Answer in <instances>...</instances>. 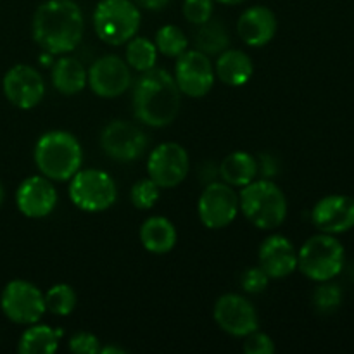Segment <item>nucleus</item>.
I'll return each instance as SVG.
<instances>
[{
  "label": "nucleus",
  "instance_id": "1",
  "mask_svg": "<svg viewBox=\"0 0 354 354\" xmlns=\"http://www.w3.org/2000/svg\"><path fill=\"white\" fill-rule=\"evenodd\" d=\"M85 30L83 12L75 0H47L33 14L31 33L38 47L52 55L73 52Z\"/></svg>",
  "mask_w": 354,
  "mask_h": 354
},
{
  "label": "nucleus",
  "instance_id": "2",
  "mask_svg": "<svg viewBox=\"0 0 354 354\" xmlns=\"http://www.w3.org/2000/svg\"><path fill=\"white\" fill-rule=\"evenodd\" d=\"M180 92L175 76L166 69L144 71L133 85V114L140 123L152 128L168 127L180 111Z\"/></svg>",
  "mask_w": 354,
  "mask_h": 354
},
{
  "label": "nucleus",
  "instance_id": "3",
  "mask_svg": "<svg viewBox=\"0 0 354 354\" xmlns=\"http://www.w3.org/2000/svg\"><path fill=\"white\" fill-rule=\"evenodd\" d=\"M82 144L73 133L52 130L41 135L35 145V165L52 182L71 180L82 169Z\"/></svg>",
  "mask_w": 354,
  "mask_h": 354
},
{
  "label": "nucleus",
  "instance_id": "4",
  "mask_svg": "<svg viewBox=\"0 0 354 354\" xmlns=\"http://www.w3.org/2000/svg\"><path fill=\"white\" fill-rule=\"evenodd\" d=\"M239 209L259 230H273L286 221L287 197L270 178L252 180L239 194Z\"/></svg>",
  "mask_w": 354,
  "mask_h": 354
},
{
  "label": "nucleus",
  "instance_id": "5",
  "mask_svg": "<svg viewBox=\"0 0 354 354\" xmlns=\"http://www.w3.org/2000/svg\"><path fill=\"white\" fill-rule=\"evenodd\" d=\"M346 251L335 235H313L297 252V268L313 282H328L335 279L344 268Z\"/></svg>",
  "mask_w": 354,
  "mask_h": 354
},
{
  "label": "nucleus",
  "instance_id": "6",
  "mask_svg": "<svg viewBox=\"0 0 354 354\" xmlns=\"http://www.w3.org/2000/svg\"><path fill=\"white\" fill-rule=\"evenodd\" d=\"M142 14L133 0H100L93 10V28L104 44L123 45L137 35Z\"/></svg>",
  "mask_w": 354,
  "mask_h": 354
},
{
  "label": "nucleus",
  "instance_id": "7",
  "mask_svg": "<svg viewBox=\"0 0 354 354\" xmlns=\"http://www.w3.org/2000/svg\"><path fill=\"white\" fill-rule=\"evenodd\" d=\"M69 199L85 213H100L116 203V182L102 169H80L69 180Z\"/></svg>",
  "mask_w": 354,
  "mask_h": 354
},
{
  "label": "nucleus",
  "instance_id": "8",
  "mask_svg": "<svg viewBox=\"0 0 354 354\" xmlns=\"http://www.w3.org/2000/svg\"><path fill=\"white\" fill-rule=\"evenodd\" d=\"M0 308L10 322L31 325L40 322L45 310V296L35 283L28 280H10L0 296Z\"/></svg>",
  "mask_w": 354,
  "mask_h": 354
},
{
  "label": "nucleus",
  "instance_id": "9",
  "mask_svg": "<svg viewBox=\"0 0 354 354\" xmlns=\"http://www.w3.org/2000/svg\"><path fill=\"white\" fill-rule=\"evenodd\" d=\"M197 213L209 230H221L235 220L239 213V196L225 182H211L203 190L197 203Z\"/></svg>",
  "mask_w": 354,
  "mask_h": 354
},
{
  "label": "nucleus",
  "instance_id": "10",
  "mask_svg": "<svg viewBox=\"0 0 354 354\" xmlns=\"http://www.w3.org/2000/svg\"><path fill=\"white\" fill-rule=\"evenodd\" d=\"M147 144L149 138L144 130L130 121H111L100 133V147L118 162H131L142 158Z\"/></svg>",
  "mask_w": 354,
  "mask_h": 354
},
{
  "label": "nucleus",
  "instance_id": "11",
  "mask_svg": "<svg viewBox=\"0 0 354 354\" xmlns=\"http://www.w3.org/2000/svg\"><path fill=\"white\" fill-rule=\"evenodd\" d=\"M214 80L216 73L213 62L209 61V55L196 48V50H185L176 57L175 82L180 92L185 95L194 99L207 95L213 88Z\"/></svg>",
  "mask_w": 354,
  "mask_h": 354
},
{
  "label": "nucleus",
  "instance_id": "12",
  "mask_svg": "<svg viewBox=\"0 0 354 354\" xmlns=\"http://www.w3.org/2000/svg\"><path fill=\"white\" fill-rule=\"evenodd\" d=\"M190 159L185 149L176 142H165L152 149L149 154V176L161 189H173L180 185L189 175Z\"/></svg>",
  "mask_w": 354,
  "mask_h": 354
},
{
  "label": "nucleus",
  "instance_id": "13",
  "mask_svg": "<svg viewBox=\"0 0 354 354\" xmlns=\"http://www.w3.org/2000/svg\"><path fill=\"white\" fill-rule=\"evenodd\" d=\"M3 95L17 109H33L45 95V82L38 69L28 64H16L6 73L2 82Z\"/></svg>",
  "mask_w": 354,
  "mask_h": 354
},
{
  "label": "nucleus",
  "instance_id": "14",
  "mask_svg": "<svg viewBox=\"0 0 354 354\" xmlns=\"http://www.w3.org/2000/svg\"><path fill=\"white\" fill-rule=\"evenodd\" d=\"M86 82L95 95L114 99V97L123 95L130 88V66L118 55H104L90 66L86 71Z\"/></svg>",
  "mask_w": 354,
  "mask_h": 354
},
{
  "label": "nucleus",
  "instance_id": "15",
  "mask_svg": "<svg viewBox=\"0 0 354 354\" xmlns=\"http://www.w3.org/2000/svg\"><path fill=\"white\" fill-rule=\"evenodd\" d=\"M214 322L218 327L234 337H245L258 330L259 320L251 301L239 294H225L214 304Z\"/></svg>",
  "mask_w": 354,
  "mask_h": 354
},
{
  "label": "nucleus",
  "instance_id": "16",
  "mask_svg": "<svg viewBox=\"0 0 354 354\" xmlns=\"http://www.w3.org/2000/svg\"><path fill=\"white\" fill-rule=\"evenodd\" d=\"M57 190L52 185V180L44 175L23 180L16 190L17 209L31 220L48 216L57 206Z\"/></svg>",
  "mask_w": 354,
  "mask_h": 354
},
{
  "label": "nucleus",
  "instance_id": "17",
  "mask_svg": "<svg viewBox=\"0 0 354 354\" xmlns=\"http://www.w3.org/2000/svg\"><path fill=\"white\" fill-rule=\"evenodd\" d=\"M311 220L324 234H346L354 228V197L344 194L322 197L311 211Z\"/></svg>",
  "mask_w": 354,
  "mask_h": 354
},
{
  "label": "nucleus",
  "instance_id": "18",
  "mask_svg": "<svg viewBox=\"0 0 354 354\" xmlns=\"http://www.w3.org/2000/svg\"><path fill=\"white\" fill-rule=\"evenodd\" d=\"M259 266L270 279H286L297 270V251L283 235H270L259 248Z\"/></svg>",
  "mask_w": 354,
  "mask_h": 354
},
{
  "label": "nucleus",
  "instance_id": "19",
  "mask_svg": "<svg viewBox=\"0 0 354 354\" xmlns=\"http://www.w3.org/2000/svg\"><path fill=\"white\" fill-rule=\"evenodd\" d=\"M277 16L270 7L252 6L241 14L237 33L249 47H265L277 33Z\"/></svg>",
  "mask_w": 354,
  "mask_h": 354
},
{
  "label": "nucleus",
  "instance_id": "20",
  "mask_svg": "<svg viewBox=\"0 0 354 354\" xmlns=\"http://www.w3.org/2000/svg\"><path fill=\"white\" fill-rule=\"evenodd\" d=\"M214 73L225 85L242 86L252 78L254 64L245 52L237 50V48H227L218 55Z\"/></svg>",
  "mask_w": 354,
  "mask_h": 354
},
{
  "label": "nucleus",
  "instance_id": "21",
  "mask_svg": "<svg viewBox=\"0 0 354 354\" xmlns=\"http://www.w3.org/2000/svg\"><path fill=\"white\" fill-rule=\"evenodd\" d=\"M178 241L176 228L168 218L151 216L142 223L140 242L145 251L152 254H166L171 251Z\"/></svg>",
  "mask_w": 354,
  "mask_h": 354
},
{
  "label": "nucleus",
  "instance_id": "22",
  "mask_svg": "<svg viewBox=\"0 0 354 354\" xmlns=\"http://www.w3.org/2000/svg\"><path fill=\"white\" fill-rule=\"evenodd\" d=\"M52 85L62 95H76L82 92L86 82V69L82 62L75 57H61L52 64Z\"/></svg>",
  "mask_w": 354,
  "mask_h": 354
},
{
  "label": "nucleus",
  "instance_id": "23",
  "mask_svg": "<svg viewBox=\"0 0 354 354\" xmlns=\"http://www.w3.org/2000/svg\"><path fill=\"white\" fill-rule=\"evenodd\" d=\"M218 173H220L225 183H228L232 187H241L242 189V187L251 183L258 176V159L244 151L232 152V154H228L221 161Z\"/></svg>",
  "mask_w": 354,
  "mask_h": 354
},
{
  "label": "nucleus",
  "instance_id": "24",
  "mask_svg": "<svg viewBox=\"0 0 354 354\" xmlns=\"http://www.w3.org/2000/svg\"><path fill=\"white\" fill-rule=\"evenodd\" d=\"M62 330H54L44 324L28 325L17 344L21 354H54L59 349V339Z\"/></svg>",
  "mask_w": 354,
  "mask_h": 354
},
{
  "label": "nucleus",
  "instance_id": "25",
  "mask_svg": "<svg viewBox=\"0 0 354 354\" xmlns=\"http://www.w3.org/2000/svg\"><path fill=\"white\" fill-rule=\"evenodd\" d=\"M230 45L227 28L220 21H206L196 33V48L206 55H220Z\"/></svg>",
  "mask_w": 354,
  "mask_h": 354
},
{
  "label": "nucleus",
  "instance_id": "26",
  "mask_svg": "<svg viewBox=\"0 0 354 354\" xmlns=\"http://www.w3.org/2000/svg\"><path fill=\"white\" fill-rule=\"evenodd\" d=\"M156 62H158V47L154 41L144 37H137V35L128 40L127 64L130 68L138 73H144L156 68Z\"/></svg>",
  "mask_w": 354,
  "mask_h": 354
},
{
  "label": "nucleus",
  "instance_id": "27",
  "mask_svg": "<svg viewBox=\"0 0 354 354\" xmlns=\"http://www.w3.org/2000/svg\"><path fill=\"white\" fill-rule=\"evenodd\" d=\"M45 296V310L55 317H68L75 311L76 297L75 289L68 283H57L52 289H48Z\"/></svg>",
  "mask_w": 354,
  "mask_h": 354
},
{
  "label": "nucleus",
  "instance_id": "28",
  "mask_svg": "<svg viewBox=\"0 0 354 354\" xmlns=\"http://www.w3.org/2000/svg\"><path fill=\"white\" fill-rule=\"evenodd\" d=\"M156 47L166 57H178L189 48V38L175 24H166L156 33Z\"/></svg>",
  "mask_w": 354,
  "mask_h": 354
},
{
  "label": "nucleus",
  "instance_id": "29",
  "mask_svg": "<svg viewBox=\"0 0 354 354\" xmlns=\"http://www.w3.org/2000/svg\"><path fill=\"white\" fill-rule=\"evenodd\" d=\"M161 197V187L149 176V178H142L131 187L130 199L131 204L138 209H151L156 206V203Z\"/></svg>",
  "mask_w": 354,
  "mask_h": 354
},
{
  "label": "nucleus",
  "instance_id": "30",
  "mask_svg": "<svg viewBox=\"0 0 354 354\" xmlns=\"http://www.w3.org/2000/svg\"><path fill=\"white\" fill-rule=\"evenodd\" d=\"M342 303V290L337 283L320 282V286L315 289L313 294V304L318 311L322 313H332L337 310Z\"/></svg>",
  "mask_w": 354,
  "mask_h": 354
},
{
  "label": "nucleus",
  "instance_id": "31",
  "mask_svg": "<svg viewBox=\"0 0 354 354\" xmlns=\"http://www.w3.org/2000/svg\"><path fill=\"white\" fill-rule=\"evenodd\" d=\"M214 0H183V16L189 23L201 26L211 19Z\"/></svg>",
  "mask_w": 354,
  "mask_h": 354
},
{
  "label": "nucleus",
  "instance_id": "32",
  "mask_svg": "<svg viewBox=\"0 0 354 354\" xmlns=\"http://www.w3.org/2000/svg\"><path fill=\"white\" fill-rule=\"evenodd\" d=\"M242 349L245 354H273L275 353V342L265 332L254 330L245 335Z\"/></svg>",
  "mask_w": 354,
  "mask_h": 354
},
{
  "label": "nucleus",
  "instance_id": "33",
  "mask_svg": "<svg viewBox=\"0 0 354 354\" xmlns=\"http://www.w3.org/2000/svg\"><path fill=\"white\" fill-rule=\"evenodd\" d=\"M270 280L272 279L266 275L265 270L258 265V266H252V268L245 270L244 275H242L241 286L248 294H259V292H263L266 287H268Z\"/></svg>",
  "mask_w": 354,
  "mask_h": 354
},
{
  "label": "nucleus",
  "instance_id": "34",
  "mask_svg": "<svg viewBox=\"0 0 354 354\" xmlns=\"http://www.w3.org/2000/svg\"><path fill=\"white\" fill-rule=\"evenodd\" d=\"M69 349L76 354H99L100 341L90 332H78L69 339Z\"/></svg>",
  "mask_w": 354,
  "mask_h": 354
},
{
  "label": "nucleus",
  "instance_id": "35",
  "mask_svg": "<svg viewBox=\"0 0 354 354\" xmlns=\"http://www.w3.org/2000/svg\"><path fill=\"white\" fill-rule=\"evenodd\" d=\"M138 7L142 9H147V10H161L165 7L169 6L171 0H133Z\"/></svg>",
  "mask_w": 354,
  "mask_h": 354
},
{
  "label": "nucleus",
  "instance_id": "36",
  "mask_svg": "<svg viewBox=\"0 0 354 354\" xmlns=\"http://www.w3.org/2000/svg\"><path fill=\"white\" fill-rule=\"evenodd\" d=\"M100 354H123V348H116V346H106V348H100Z\"/></svg>",
  "mask_w": 354,
  "mask_h": 354
},
{
  "label": "nucleus",
  "instance_id": "37",
  "mask_svg": "<svg viewBox=\"0 0 354 354\" xmlns=\"http://www.w3.org/2000/svg\"><path fill=\"white\" fill-rule=\"evenodd\" d=\"M218 3H223V6H239V3L245 2V0H214Z\"/></svg>",
  "mask_w": 354,
  "mask_h": 354
},
{
  "label": "nucleus",
  "instance_id": "38",
  "mask_svg": "<svg viewBox=\"0 0 354 354\" xmlns=\"http://www.w3.org/2000/svg\"><path fill=\"white\" fill-rule=\"evenodd\" d=\"M3 199H6V190H3V185L0 183V206L3 204Z\"/></svg>",
  "mask_w": 354,
  "mask_h": 354
}]
</instances>
